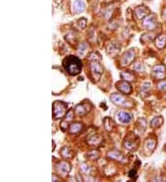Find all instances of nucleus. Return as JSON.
I'll use <instances>...</instances> for the list:
<instances>
[{"mask_svg": "<svg viewBox=\"0 0 166 182\" xmlns=\"http://www.w3.org/2000/svg\"><path fill=\"white\" fill-rule=\"evenodd\" d=\"M63 66L70 76H77L82 70V63L75 55H68L63 60Z\"/></svg>", "mask_w": 166, "mask_h": 182, "instance_id": "f257e3e1", "label": "nucleus"}, {"mask_svg": "<svg viewBox=\"0 0 166 182\" xmlns=\"http://www.w3.org/2000/svg\"><path fill=\"white\" fill-rule=\"evenodd\" d=\"M67 106L65 102L63 101L56 100L53 103V118L55 120L61 119L65 117L66 113Z\"/></svg>", "mask_w": 166, "mask_h": 182, "instance_id": "f03ea898", "label": "nucleus"}, {"mask_svg": "<svg viewBox=\"0 0 166 182\" xmlns=\"http://www.w3.org/2000/svg\"><path fill=\"white\" fill-rule=\"evenodd\" d=\"M90 69L91 73V77L94 81H99L101 77L104 74V66L98 62V61H92L90 63Z\"/></svg>", "mask_w": 166, "mask_h": 182, "instance_id": "7ed1b4c3", "label": "nucleus"}, {"mask_svg": "<svg viewBox=\"0 0 166 182\" xmlns=\"http://www.w3.org/2000/svg\"><path fill=\"white\" fill-rule=\"evenodd\" d=\"M139 146V138L132 134V136L127 135L124 141V147L129 151H135L137 150Z\"/></svg>", "mask_w": 166, "mask_h": 182, "instance_id": "20e7f679", "label": "nucleus"}, {"mask_svg": "<svg viewBox=\"0 0 166 182\" xmlns=\"http://www.w3.org/2000/svg\"><path fill=\"white\" fill-rule=\"evenodd\" d=\"M91 110V104L89 102V101H84L81 102L80 104H78L76 107H75V113L79 116H84V115H87Z\"/></svg>", "mask_w": 166, "mask_h": 182, "instance_id": "39448f33", "label": "nucleus"}, {"mask_svg": "<svg viewBox=\"0 0 166 182\" xmlns=\"http://www.w3.org/2000/svg\"><path fill=\"white\" fill-rule=\"evenodd\" d=\"M135 58H136V52H135V50L133 48H131L127 52H125L124 54V55L122 56L121 61H120L121 65L122 66L129 65L130 63H132L134 62Z\"/></svg>", "mask_w": 166, "mask_h": 182, "instance_id": "423d86ee", "label": "nucleus"}, {"mask_svg": "<svg viewBox=\"0 0 166 182\" xmlns=\"http://www.w3.org/2000/svg\"><path fill=\"white\" fill-rule=\"evenodd\" d=\"M110 100L112 101L114 104L115 105H118V106H123V107H127V106H130L132 107L133 106V103H128L127 100L124 98V96L120 95V94H117V93H114L110 96Z\"/></svg>", "mask_w": 166, "mask_h": 182, "instance_id": "0eeeda50", "label": "nucleus"}, {"mask_svg": "<svg viewBox=\"0 0 166 182\" xmlns=\"http://www.w3.org/2000/svg\"><path fill=\"white\" fill-rule=\"evenodd\" d=\"M71 164L66 161H60L56 165V170L58 174L66 176L71 171Z\"/></svg>", "mask_w": 166, "mask_h": 182, "instance_id": "6e6552de", "label": "nucleus"}, {"mask_svg": "<svg viewBox=\"0 0 166 182\" xmlns=\"http://www.w3.org/2000/svg\"><path fill=\"white\" fill-rule=\"evenodd\" d=\"M166 67L163 64H157L152 68V76L156 79H164L165 77Z\"/></svg>", "mask_w": 166, "mask_h": 182, "instance_id": "1a4fd4ad", "label": "nucleus"}, {"mask_svg": "<svg viewBox=\"0 0 166 182\" xmlns=\"http://www.w3.org/2000/svg\"><path fill=\"white\" fill-rule=\"evenodd\" d=\"M86 141H87L89 145L93 146V147H97V146H100L103 143L104 138L100 134H91L89 137H87Z\"/></svg>", "mask_w": 166, "mask_h": 182, "instance_id": "9d476101", "label": "nucleus"}, {"mask_svg": "<svg viewBox=\"0 0 166 182\" xmlns=\"http://www.w3.org/2000/svg\"><path fill=\"white\" fill-rule=\"evenodd\" d=\"M116 88L123 94L125 95H129L131 92H132V86L131 85L129 84L128 81H120L116 84Z\"/></svg>", "mask_w": 166, "mask_h": 182, "instance_id": "9b49d317", "label": "nucleus"}, {"mask_svg": "<svg viewBox=\"0 0 166 182\" xmlns=\"http://www.w3.org/2000/svg\"><path fill=\"white\" fill-rule=\"evenodd\" d=\"M143 26L148 30H153L157 26V20H156V16L154 14H150L147 16L144 20H143Z\"/></svg>", "mask_w": 166, "mask_h": 182, "instance_id": "f8f14e48", "label": "nucleus"}, {"mask_svg": "<svg viewBox=\"0 0 166 182\" xmlns=\"http://www.w3.org/2000/svg\"><path fill=\"white\" fill-rule=\"evenodd\" d=\"M134 13H135L136 17L138 18V20H142L149 13V9L146 6L141 5V6H138L135 7Z\"/></svg>", "mask_w": 166, "mask_h": 182, "instance_id": "ddd939ff", "label": "nucleus"}, {"mask_svg": "<svg viewBox=\"0 0 166 182\" xmlns=\"http://www.w3.org/2000/svg\"><path fill=\"white\" fill-rule=\"evenodd\" d=\"M74 111H75V110H74ZM74 111L71 110L68 111L67 114L65 115V118H64V120H63V121L61 122V124H60V127H61V129H62L63 131H66V130L68 129V127H69V125H70V123H71V121H72L73 118H74Z\"/></svg>", "mask_w": 166, "mask_h": 182, "instance_id": "4468645a", "label": "nucleus"}, {"mask_svg": "<svg viewBox=\"0 0 166 182\" xmlns=\"http://www.w3.org/2000/svg\"><path fill=\"white\" fill-rule=\"evenodd\" d=\"M117 120H118V121H120L121 123H123V124H128V123H130L132 121L133 117H132V115L129 112L122 110V111H119L117 113Z\"/></svg>", "mask_w": 166, "mask_h": 182, "instance_id": "2eb2a0df", "label": "nucleus"}, {"mask_svg": "<svg viewBox=\"0 0 166 182\" xmlns=\"http://www.w3.org/2000/svg\"><path fill=\"white\" fill-rule=\"evenodd\" d=\"M83 130V124L81 122H71L69 127H68V131L71 134H79L80 133H81Z\"/></svg>", "mask_w": 166, "mask_h": 182, "instance_id": "dca6fc26", "label": "nucleus"}, {"mask_svg": "<svg viewBox=\"0 0 166 182\" xmlns=\"http://www.w3.org/2000/svg\"><path fill=\"white\" fill-rule=\"evenodd\" d=\"M86 8V4L83 0H75L73 2V10L76 14L83 12Z\"/></svg>", "mask_w": 166, "mask_h": 182, "instance_id": "f3484780", "label": "nucleus"}, {"mask_svg": "<svg viewBox=\"0 0 166 182\" xmlns=\"http://www.w3.org/2000/svg\"><path fill=\"white\" fill-rule=\"evenodd\" d=\"M107 157H109V158H111V159H115V160H117V161H120V162H125V157H124V156L120 153V152H118V151H116V150H112V151H110V152H108V154H107Z\"/></svg>", "mask_w": 166, "mask_h": 182, "instance_id": "a211bd4d", "label": "nucleus"}, {"mask_svg": "<svg viewBox=\"0 0 166 182\" xmlns=\"http://www.w3.org/2000/svg\"><path fill=\"white\" fill-rule=\"evenodd\" d=\"M60 155L62 156L63 158H66V159L73 158L74 156H75L74 151L70 147H67V146H64L62 149L60 150Z\"/></svg>", "mask_w": 166, "mask_h": 182, "instance_id": "6ab92c4d", "label": "nucleus"}, {"mask_svg": "<svg viewBox=\"0 0 166 182\" xmlns=\"http://www.w3.org/2000/svg\"><path fill=\"white\" fill-rule=\"evenodd\" d=\"M119 52H120V47L116 43H113L112 42L107 47V53H108V54H110L112 56L117 55Z\"/></svg>", "mask_w": 166, "mask_h": 182, "instance_id": "aec40b11", "label": "nucleus"}, {"mask_svg": "<svg viewBox=\"0 0 166 182\" xmlns=\"http://www.w3.org/2000/svg\"><path fill=\"white\" fill-rule=\"evenodd\" d=\"M156 145H157V141L156 139H153V138H148L145 141V148L146 150H148L149 152H153L156 148Z\"/></svg>", "mask_w": 166, "mask_h": 182, "instance_id": "412c9836", "label": "nucleus"}, {"mask_svg": "<svg viewBox=\"0 0 166 182\" xmlns=\"http://www.w3.org/2000/svg\"><path fill=\"white\" fill-rule=\"evenodd\" d=\"M164 123V118L163 116H157L155 118H153L151 121H150V127L151 128H154V129H157V128H160Z\"/></svg>", "mask_w": 166, "mask_h": 182, "instance_id": "4be33fe9", "label": "nucleus"}, {"mask_svg": "<svg viewBox=\"0 0 166 182\" xmlns=\"http://www.w3.org/2000/svg\"><path fill=\"white\" fill-rule=\"evenodd\" d=\"M155 44L157 46V48L159 49H163L164 48L166 45V35H160L156 38L155 40Z\"/></svg>", "mask_w": 166, "mask_h": 182, "instance_id": "5701e85b", "label": "nucleus"}, {"mask_svg": "<svg viewBox=\"0 0 166 182\" xmlns=\"http://www.w3.org/2000/svg\"><path fill=\"white\" fill-rule=\"evenodd\" d=\"M104 125L105 130H107L108 132L113 131V129L115 128V123H114V121H113V120H112L111 118H108V117L105 118L104 120Z\"/></svg>", "mask_w": 166, "mask_h": 182, "instance_id": "b1692460", "label": "nucleus"}, {"mask_svg": "<svg viewBox=\"0 0 166 182\" xmlns=\"http://www.w3.org/2000/svg\"><path fill=\"white\" fill-rule=\"evenodd\" d=\"M155 38V33L154 32H149V33H145L140 37L141 42H148V41H151L154 40Z\"/></svg>", "mask_w": 166, "mask_h": 182, "instance_id": "393cba45", "label": "nucleus"}, {"mask_svg": "<svg viewBox=\"0 0 166 182\" xmlns=\"http://www.w3.org/2000/svg\"><path fill=\"white\" fill-rule=\"evenodd\" d=\"M120 76L122 77V78H123L124 80L128 81V82L134 80V78H135V77H134V74H133V73H131V72H128V71L122 72V73L120 74Z\"/></svg>", "mask_w": 166, "mask_h": 182, "instance_id": "a878e982", "label": "nucleus"}, {"mask_svg": "<svg viewBox=\"0 0 166 182\" xmlns=\"http://www.w3.org/2000/svg\"><path fill=\"white\" fill-rule=\"evenodd\" d=\"M150 88H151V84L149 82L143 83L142 86H141V94L147 95L149 93V91L150 90Z\"/></svg>", "mask_w": 166, "mask_h": 182, "instance_id": "bb28decb", "label": "nucleus"}, {"mask_svg": "<svg viewBox=\"0 0 166 182\" xmlns=\"http://www.w3.org/2000/svg\"><path fill=\"white\" fill-rule=\"evenodd\" d=\"M81 171L82 172L83 174H85V175H90V171H91V167L89 165L83 163V164H81Z\"/></svg>", "mask_w": 166, "mask_h": 182, "instance_id": "cd10ccee", "label": "nucleus"}, {"mask_svg": "<svg viewBox=\"0 0 166 182\" xmlns=\"http://www.w3.org/2000/svg\"><path fill=\"white\" fill-rule=\"evenodd\" d=\"M88 156H89L90 159L95 160V159H98V157L100 156V153H99V151H97V150H93V151L89 152Z\"/></svg>", "mask_w": 166, "mask_h": 182, "instance_id": "c85d7f7f", "label": "nucleus"}, {"mask_svg": "<svg viewBox=\"0 0 166 182\" xmlns=\"http://www.w3.org/2000/svg\"><path fill=\"white\" fill-rule=\"evenodd\" d=\"M87 49H88V45H87L85 42L81 43V45H80L79 48H78V53H79V54L83 55V54H85V52L87 51Z\"/></svg>", "mask_w": 166, "mask_h": 182, "instance_id": "c756f323", "label": "nucleus"}, {"mask_svg": "<svg viewBox=\"0 0 166 182\" xmlns=\"http://www.w3.org/2000/svg\"><path fill=\"white\" fill-rule=\"evenodd\" d=\"M134 70L135 71H138V72H142L144 71V66L141 63H134Z\"/></svg>", "mask_w": 166, "mask_h": 182, "instance_id": "7c9ffc66", "label": "nucleus"}, {"mask_svg": "<svg viewBox=\"0 0 166 182\" xmlns=\"http://www.w3.org/2000/svg\"><path fill=\"white\" fill-rule=\"evenodd\" d=\"M89 59L91 61H100L101 60V56H100V54L97 52H94L91 54H90Z\"/></svg>", "mask_w": 166, "mask_h": 182, "instance_id": "2f4dec72", "label": "nucleus"}, {"mask_svg": "<svg viewBox=\"0 0 166 182\" xmlns=\"http://www.w3.org/2000/svg\"><path fill=\"white\" fill-rule=\"evenodd\" d=\"M78 24H79V26H80L81 29H84V28L86 27L87 20H86V19H84V18H82V19H80V20L78 21Z\"/></svg>", "mask_w": 166, "mask_h": 182, "instance_id": "473e14b6", "label": "nucleus"}, {"mask_svg": "<svg viewBox=\"0 0 166 182\" xmlns=\"http://www.w3.org/2000/svg\"><path fill=\"white\" fill-rule=\"evenodd\" d=\"M158 88L163 90V91H166V81H164V82H161L158 84Z\"/></svg>", "mask_w": 166, "mask_h": 182, "instance_id": "72a5a7b5", "label": "nucleus"}, {"mask_svg": "<svg viewBox=\"0 0 166 182\" xmlns=\"http://www.w3.org/2000/svg\"><path fill=\"white\" fill-rule=\"evenodd\" d=\"M136 174H137V170H135V169H132V170L129 172V177H130L131 179L135 180V179H136Z\"/></svg>", "mask_w": 166, "mask_h": 182, "instance_id": "f704fd0d", "label": "nucleus"}, {"mask_svg": "<svg viewBox=\"0 0 166 182\" xmlns=\"http://www.w3.org/2000/svg\"><path fill=\"white\" fill-rule=\"evenodd\" d=\"M154 180H159V181H164V180H165V179H164V178H160V177H158V178H156Z\"/></svg>", "mask_w": 166, "mask_h": 182, "instance_id": "c9c22d12", "label": "nucleus"}, {"mask_svg": "<svg viewBox=\"0 0 166 182\" xmlns=\"http://www.w3.org/2000/svg\"><path fill=\"white\" fill-rule=\"evenodd\" d=\"M53 181H59V179L56 177V175L53 176Z\"/></svg>", "mask_w": 166, "mask_h": 182, "instance_id": "e433bc0d", "label": "nucleus"}, {"mask_svg": "<svg viewBox=\"0 0 166 182\" xmlns=\"http://www.w3.org/2000/svg\"><path fill=\"white\" fill-rule=\"evenodd\" d=\"M55 148H56V144H55V142L53 141V151L55 150Z\"/></svg>", "mask_w": 166, "mask_h": 182, "instance_id": "4c0bfd02", "label": "nucleus"}, {"mask_svg": "<svg viewBox=\"0 0 166 182\" xmlns=\"http://www.w3.org/2000/svg\"><path fill=\"white\" fill-rule=\"evenodd\" d=\"M164 17H166V8H165V10L164 11Z\"/></svg>", "mask_w": 166, "mask_h": 182, "instance_id": "58836bf2", "label": "nucleus"}]
</instances>
